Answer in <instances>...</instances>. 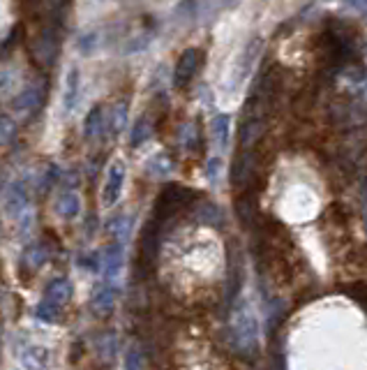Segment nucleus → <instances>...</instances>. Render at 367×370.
I'll list each match as a JSON object with an SVG mask.
<instances>
[{
	"mask_svg": "<svg viewBox=\"0 0 367 370\" xmlns=\"http://www.w3.org/2000/svg\"><path fill=\"white\" fill-rule=\"evenodd\" d=\"M123 185H125V164L121 160H116L107 171L105 190H102V201H105V206H114V204L121 199Z\"/></svg>",
	"mask_w": 367,
	"mask_h": 370,
	"instance_id": "obj_6",
	"label": "nucleus"
},
{
	"mask_svg": "<svg viewBox=\"0 0 367 370\" xmlns=\"http://www.w3.org/2000/svg\"><path fill=\"white\" fill-rule=\"evenodd\" d=\"M196 192L189 190L185 185H169L166 190L157 197V204H155V223H166L169 218H173L178 211H182L185 206L194 201Z\"/></svg>",
	"mask_w": 367,
	"mask_h": 370,
	"instance_id": "obj_2",
	"label": "nucleus"
},
{
	"mask_svg": "<svg viewBox=\"0 0 367 370\" xmlns=\"http://www.w3.org/2000/svg\"><path fill=\"white\" fill-rule=\"evenodd\" d=\"M347 3L354 7V10L361 12V14H367V0H347Z\"/></svg>",
	"mask_w": 367,
	"mask_h": 370,
	"instance_id": "obj_26",
	"label": "nucleus"
},
{
	"mask_svg": "<svg viewBox=\"0 0 367 370\" xmlns=\"http://www.w3.org/2000/svg\"><path fill=\"white\" fill-rule=\"evenodd\" d=\"M211 132H213L215 144H218L220 148H227L229 146V135H231V116L229 114L215 116L213 123H211Z\"/></svg>",
	"mask_w": 367,
	"mask_h": 370,
	"instance_id": "obj_12",
	"label": "nucleus"
},
{
	"mask_svg": "<svg viewBox=\"0 0 367 370\" xmlns=\"http://www.w3.org/2000/svg\"><path fill=\"white\" fill-rule=\"evenodd\" d=\"M5 206H7V213H12V216L23 213V209L28 206V194H26V190H23V185L17 183V185L10 187V192H7Z\"/></svg>",
	"mask_w": 367,
	"mask_h": 370,
	"instance_id": "obj_16",
	"label": "nucleus"
},
{
	"mask_svg": "<svg viewBox=\"0 0 367 370\" xmlns=\"http://www.w3.org/2000/svg\"><path fill=\"white\" fill-rule=\"evenodd\" d=\"M100 3H102V0H100Z\"/></svg>",
	"mask_w": 367,
	"mask_h": 370,
	"instance_id": "obj_28",
	"label": "nucleus"
},
{
	"mask_svg": "<svg viewBox=\"0 0 367 370\" xmlns=\"http://www.w3.org/2000/svg\"><path fill=\"white\" fill-rule=\"evenodd\" d=\"M201 62H203L201 49L189 46V49L182 51L178 60H175V67H173V86L175 88H187V86L192 84V79L196 77Z\"/></svg>",
	"mask_w": 367,
	"mask_h": 370,
	"instance_id": "obj_4",
	"label": "nucleus"
},
{
	"mask_svg": "<svg viewBox=\"0 0 367 370\" xmlns=\"http://www.w3.org/2000/svg\"><path fill=\"white\" fill-rule=\"evenodd\" d=\"M55 211H58L60 218L74 220L79 216V211H81V199H79V194H74V192L60 194L58 201H55Z\"/></svg>",
	"mask_w": 367,
	"mask_h": 370,
	"instance_id": "obj_13",
	"label": "nucleus"
},
{
	"mask_svg": "<svg viewBox=\"0 0 367 370\" xmlns=\"http://www.w3.org/2000/svg\"><path fill=\"white\" fill-rule=\"evenodd\" d=\"M196 218L201 220V223L213 225V227H220L222 225V211L215 206V204H211V201H203L201 206H199Z\"/></svg>",
	"mask_w": 367,
	"mask_h": 370,
	"instance_id": "obj_19",
	"label": "nucleus"
},
{
	"mask_svg": "<svg viewBox=\"0 0 367 370\" xmlns=\"http://www.w3.org/2000/svg\"><path fill=\"white\" fill-rule=\"evenodd\" d=\"M109 234L114 236L116 241H125L127 239V234H130V218L127 216H118V218H114L109 223Z\"/></svg>",
	"mask_w": 367,
	"mask_h": 370,
	"instance_id": "obj_20",
	"label": "nucleus"
},
{
	"mask_svg": "<svg viewBox=\"0 0 367 370\" xmlns=\"http://www.w3.org/2000/svg\"><path fill=\"white\" fill-rule=\"evenodd\" d=\"M114 301H116V289H114V285L111 282H105L98 292H95V301H93V305L98 308L100 312H107V310H111V305H114Z\"/></svg>",
	"mask_w": 367,
	"mask_h": 370,
	"instance_id": "obj_17",
	"label": "nucleus"
},
{
	"mask_svg": "<svg viewBox=\"0 0 367 370\" xmlns=\"http://www.w3.org/2000/svg\"><path fill=\"white\" fill-rule=\"evenodd\" d=\"M98 42H100V35L91 30V33H86L79 37V51L84 53V56H91V53L98 49Z\"/></svg>",
	"mask_w": 367,
	"mask_h": 370,
	"instance_id": "obj_22",
	"label": "nucleus"
},
{
	"mask_svg": "<svg viewBox=\"0 0 367 370\" xmlns=\"http://www.w3.org/2000/svg\"><path fill=\"white\" fill-rule=\"evenodd\" d=\"M261 51H263V39L261 37L250 39V44L245 46L241 58H238V62H236L234 74H231V86H234V88H238V86H241L245 79L252 74V70H254V65H257Z\"/></svg>",
	"mask_w": 367,
	"mask_h": 370,
	"instance_id": "obj_5",
	"label": "nucleus"
},
{
	"mask_svg": "<svg viewBox=\"0 0 367 370\" xmlns=\"http://www.w3.org/2000/svg\"><path fill=\"white\" fill-rule=\"evenodd\" d=\"M14 137H17V125L10 116H0V146L12 144Z\"/></svg>",
	"mask_w": 367,
	"mask_h": 370,
	"instance_id": "obj_21",
	"label": "nucleus"
},
{
	"mask_svg": "<svg viewBox=\"0 0 367 370\" xmlns=\"http://www.w3.org/2000/svg\"><path fill=\"white\" fill-rule=\"evenodd\" d=\"M225 5L227 7H234V5H238V0H225Z\"/></svg>",
	"mask_w": 367,
	"mask_h": 370,
	"instance_id": "obj_27",
	"label": "nucleus"
},
{
	"mask_svg": "<svg viewBox=\"0 0 367 370\" xmlns=\"http://www.w3.org/2000/svg\"><path fill=\"white\" fill-rule=\"evenodd\" d=\"M39 107H42V93H39L37 86H30V88H26L17 100H14V112L23 114V116L35 114Z\"/></svg>",
	"mask_w": 367,
	"mask_h": 370,
	"instance_id": "obj_9",
	"label": "nucleus"
},
{
	"mask_svg": "<svg viewBox=\"0 0 367 370\" xmlns=\"http://www.w3.org/2000/svg\"><path fill=\"white\" fill-rule=\"evenodd\" d=\"M150 135H153V125L148 123V118L146 116H141L137 123H134V128H132V148H139L143 146L146 141L150 139Z\"/></svg>",
	"mask_w": 367,
	"mask_h": 370,
	"instance_id": "obj_18",
	"label": "nucleus"
},
{
	"mask_svg": "<svg viewBox=\"0 0 367 370\" xmlns=\"http://www.w3.org/2000/svg\"><path fill=\"white\" fill-rule=\"evenodd\" d=\"M125 123H127V107L125 105H118L116 109H114V123H111V135L114 137H118L121 135V130L125 128Z\"/></svg>",
	"mask_w": 367,
	"mask_h": 370,
	"instance_id": "obj_23",
	"label": "nucleus"
},
{
	"mask_svg": "<svg viewBox=\"0 0 367 370\" xmlns=\"http://www.w3.org/2000/svg\"><path fill=\"white\" fill-rule=\"evenodd\" d=\"M220 171H222V160H220V157H211L208 164H206V176H208L211 183H218Z\"/></svg>",
	"mask_w": 367,
	"mask_h": 370,
	"instance_id": "obj_25",
	"label": "nucleus"
},
{
	"mask_svg": "<svg viewBox=\"0 0 367 370\" xmlns=\"http://www.w3.org/2000/svg\"><path fill=\"white\" fill-rule=\"evenodd\" d=\"M125 370H143V357L137 348H130L125 354Z\"/></svg>",
	"mask_w": 367,
	"mask_h": 370,
	"instance_id": "obj_24",
	"label": "nucleus"
},
{
	"mask_svg": "<svg viewBox=\"0 0 367 370\" xmlns=\"http://www.w3.org/2000/svg\"><path fill=\"white\" fill-rule=\"evenodd\" d=\"M60 49V37H58V26H49L44 28L42 33H37V37L30 44V53L37 65L42 67H51L55 62V56H58Z\"/></svg>",
	"mask_w": 367,
	"mask_h": 370,
	"instance_id": "obj_3",
	"label": "nucleus"
},
{
	"mask_svg": "<svg viewBox=\"0 0 367 370\" xmlns=\"http://www.w3.org/2000/svg\"><path fill=\"white\" fill-rule=\"evenodd\" d=\"M69 296H72V282L67 278H58L46 287L44 301H49V303L55 305V308H60L62 303H67Z\"/></svg>",
	"mask_w": 367,
	"mask_h": 370,
	"instance_id": "obj_10",
	"label": "nucleus"
},
{
	"mask_svg": "<svg viewBox=\"0 0 367 370\" xmlns=\"http://www.w3.org/2000/svg\"><path fill=\"white\" fill-rule=\"evenodd\" d=\"M79 95H81V72H79V67H69L65 77V93H62L65 114L74 112V107L79 105Z\"/></svg>",
	"mask_w": 367,
	"mask_h": 370,
	"instance_id": "obj_8",
	"label": "nucleus"
},
{
	"mask_svg": "<svg viewBox=\"0 0 367 370\" xmlns=\"http://www.w3.org/2000/svg\"><path fill=\"white\" fill-rule=\"evenodd\" d=\"M146 171L153 178L164 180V178H169L173 174V160L166 153H157L146 162Z\"/></svg>",
	"mask_w": 367,
	"mask_h": 370,
	"instance_id": "obj_11",
	"label": "nucleus"
},
{
	"mask_svg": "<svg viewBox=\"0 0 367 370\" xmlns=\"http://www.w3.org/2000/svg\"><path fill=\"white\" fill-rule=\"evenodd\" d=\"M46 361H49V354H46V350L37 348V345H30V348L21 354V364L28 370H42L46 368Z\"/></svg>",
	"mask_w": 367,
	"mask_h": 370,
	"instance_id": "obj_15",
	"label": "nucleus"
},
{
	"mask_svg": "<svg viewBox=\"0 0 367 370\" xmlns=\"http://www.w3.org/2000/svg\"><path fill=\"white\" fill-rule=\"evenodd\" d=\"M102 130H105V109L98 105V107H93L86 116L84 135H86V139H95Z\"/></svg>",
	"mask_w": 367,
	"mask_h": 370,
	"instance_id": "obj_14",
	"label": "nucleus"
},
{
	"mask_svg": "<svg viewBox=\"0 0 367 370\" xmlns=\"http://www.w3.org/2000/svg\"><path fill=\"white\" fill-rule=\"evenodd\" d=\"M123 269V243L116 241L105 250L102 255V273H105V282H114Z\"/></svg>",
	"mask_w": 367,
	"mask_h": 370,
	"instance_id": "obj_7",
	"label": "nucleus"
},
{
	"mask_svg": "<svg viewBox=\"0 0 367 370\" xmlns=\"http://www.w3.org/2000/svg\"><path fill=\"white\" fill-rule=\"evenodd\" d=\"M257 336H259V324L254 319V312L250 305L241 301L234 310V329H231V341L238 352H250L257 348Z\"/></svg>",
	"mask_w": 367,
	"mask_h": 370,
	"instance_id": "obj_1",
	"label": "nucleus"
}]
</instances>
